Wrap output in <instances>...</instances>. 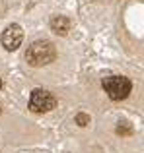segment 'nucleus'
I'll list each match as a JSON object with an SVG mask.
<instances>
[{"label":"nucleus","instance_id":"6","mask_svg":"<svg viewBox=\"0 0 144 153\" xmlns=\"http://www.w3.org/2000/svg\"><path fill=\"white\" fill-rule=\"evenodd\" d=\"M117 134L119 136H129V134H133V128H130L127 122H119L117 124Z\"/></svg>","mask_w":144,"mask_h":153},{"label":"nucleus","instance_id":"5","mask_svg":"<svg viewBox=\"0 0 144 153\" xmlns=\"http://www.w3.org/2000/svg\"><path fill=\"white\" fill-rule=\"evenodd\" d=\"M51 29L55 31L57 35H66L70 29V19L66 16H55L51 19Z\"/></svg>","mask_w":144,"mask_h":153},{"label":"nucleus","instance_id":"4","mask_svg":"<svg viewBox=\"0 0 144 153\" xmlns=\"http://www.w3.org/2000/svg\"><path fill=\"white\" fill-rule=\"evenodd\" d=\"M23 41V29L18 25V23H12L4 29L2 33V45L6 51H16Z\"/></svg>","mask_w":144,"mask_h":153},{"label":"nucleus","instance_id":"3","mask_svg":"<svg viewBox=\"0 0 144 153\" xmlns=\"http://www.w3.org/2000/svg\"><path fill=\"white\" fill-rule=\"evenodd\" d=\"M57 107V99L45 89H33L29 97V108L33 112H49Z\"/></svg>","mask_w":144,"mask_h":153},{"label":"nucleus","instance_id":"8","mask_svg":"<svg viewBox=\"0 0 144 153\" xmlns=\"http://www.w3.org/2000/svg\"><path fill=\"white\" fill-rule=\"evenodd\" d=\"M0 87H2V79H0Z\"/></svg>","mask_w":144,"mask_h":153},{"label":"nucleus","instance_id":"7","mask_svg":"<svg viewBox=\"0 0 144 153\" xmlns=\"http://www.w3.org/2000/svg\"><path fill=\"white\" fill-rule=\"evenodd\" d=\"M88 122H90V116H88L86 112H78V114H76V124H78V126H88Z\"/></svg>","mask_w":144,"mask_h":153},{"label":"nucleus","instance_id":"2","mask_svg":"<svg viewBox=\"0 0 144 153\" xmlns=\"http://www.w3.org/2000/svg\"><path fill=\"white\" fill-rule=\"evenodd\" d=\"M101 85H103V89H105V93L109 95L113 101H123V99H127L129 93H130V89H133L129 78H125V76H107V78H103Z\"/></svg>","mask_w":144,"mask_h":153},{"label":"nucleus","instance_id":"1","mask_svg":"<svg viewBox=\"0 0 144 153\" xmlns=\"http://www.w3.org/2000/svg\"><path fill=\"white\" fill-rule=\"evenodd\" d=\"M57 58V49L51 41H35L26 52V60L31 66H45Z\"/></svg>","mask_w":144,"mask_h":153}]
</instances>
